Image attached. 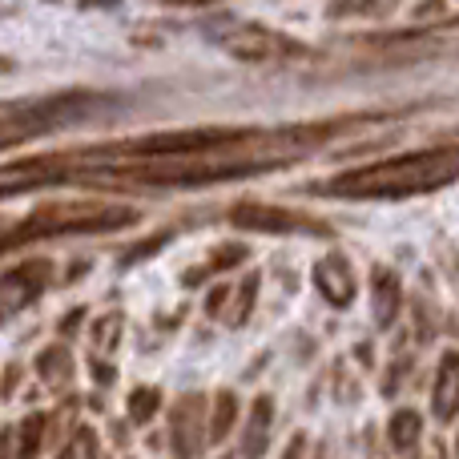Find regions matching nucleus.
I'll return each mask as SVG.
<instances>
[{"instance_id": "nucleus-6", "label": "nucleus", "mask_w": 459, "mask_h": 459, "mask_svg": "<svg viewBox=\"0 0 459 459\" xmlns=\"http://www.w3.org/2000/svg\"><path fill=\"white\" fill-rule=\"evenodd\" d=\"M315 286L331 307H351L355 302V270L339 250H331L326 258L315 262Z\"/></svg>"}, {"instance_id": "nucleus-13", "label": "nucleus", "mask_w": 459, "mask_h": 459, "mask_svg": "<svg viewBox=\"0 0 459 459\" xmlns=\"http://www.w3.org/2000/svg\"><path fill=\"white\" fill-rule=\"evenodd\" d=\"M37 371H40V379H45V383H61V379H69V375H73V359H69V351H65L61 342H56V347H48V351H40Z\"/></svg>"}, {"instance_id": "nucleus-17", "label": "nucleus", "mask_w": 459, "mask_h": 459, "mask_svg": "<svg viewBox=\"0 0 459 459\" xmlns=\"http://www.w3.org/2000/svg\"><path fill=\"white\" fill-rule=\"evenodd\" d=\"M56 459H97V436L93 431H73V439Z\"/></svg>"}, {"instance_id": "nucleus-5", "label": "nucleus", "mask_w": 459, "mask_h": 459, "mask_svg": "<svg viewBox=\"0 0 459 459\" xmlns=\"http://www.w3.org/2000/svg\"><path fill=\"white\" fill-rule=\"evenodd\" d=\"M230 222L242 226V230H258V234H326L323 222H315L310 214H294V210H282V206H238L230 214Z\"/></svg>"}, {"instance_id": "nucleus-12", "label": "nucleus", "mask_w": 459, "mask_h": 459, "mask_svg": "<svg viewBox=\"0 0 459 459\" xmlns=\"http://www.w3.org/2000/svg\"><path fill=\"white\" fill-rule=\"evenodd\" d=\"M420 431H423V420L415 411H395L391 415L387 436H391V447H395V452H411V447L420 444Z\"/></svg>"}, {"instance_id": "nucleus-11", "label": "nucleus", "mask_w": 459, "mask_h": 459, "mask_svg": "<svg viewBox=\"0 0 459 459\" xmlns=\"http://www.w3.org/2000/svg\"><path fill=\"white\" fill-rule=\"evenodd\" d=\"M234 420H238V399H234V391H218L214 415H210V423H206V439H210V444H222V439L230 436V428H234Z\"/></svg>"}, {"instance_id": "nucleus-16", "label": "nucleus", "mask_w": 459, "mask_h": 459, "mask_svg": "<svg viewBox=\"0 0 459 459\" xmlns=\"http://www.w3.org/2000/svg\"><path fill=\"white\" fill-rule=\"evenodd\" d=\"M117 339H121V315H105L93 323V342L97 351H117Z\"/></svg>"}, {"instance_id": "nucleus-15", "label": "nucleus", "mask_w": 459, "mask_h": 459, "mask_svg": "<svg viewBox=\"0 0 459 459\" xmlns=\"http://www.w3.org/2000/svg\"><path fill=\"white\" fill-rule=\"evenodd\" d=\"M158 407H161V391L158 387H137L134 395H129V420L150 423L153 415H158Z\"/></svg>"}, {"instance_id": "nucleus-20", "label": "nucleus", "mask_w": 459, "mask_h": 459, "mask_svg": "<svg viewBox=\"0 0 459 459\" xmlns=\"http://www.w3.org/2000/svg\"><path fill=\"white\" fill-rule=\"evenodd\" d=\"M254 290H258V282H246L242 290H238V307H234V315H230V326H238V323H246V315H250V307H254Z\"/></svg>"}, {"instance_id": "nucleus-19", "label": "nucleus", "mask_w": 459, "mask_h": 459, "mask_svg": "<svg viewBox=\"0 0 459 459\" xmlns=\"http://www.w3.org/2000/svg\"><path fill=\"white\" fill-rule=\"evenodd\" d=\"M387 13V8H395V0H359V4H331V16H347V13Z\"/></svg>"}, {"instance_id": "nucleus-23", "label": "nucleus", "mask_w": 459, "mask_h": 459, "mask_svg": "<svg viewBox=\"0 0 459 459\" xmlns=\"http://www.w3.org/2000/svg\"><path fill=\"white\" fill-rule=\"evenodd\" d=\"M455 452H459V439H455Z\"/></svg>"}, {"instance_id": "nucleus-7", "label": "nucleus", "mask_w": 459, "mask_h": 459, "mask_svg": "<svg viewBox=\"0 0 459 459\" xmlns=\"http://www.w3.org/2000/svg\"><path fill=\"white\" fill-rule=\"evenodd\" d=\"M206 444L202 431V395H186L174 411V452L182 459H194Z\"/></svg>"}, {"instance_id": "nucleus-2", "label": "nucleus", "mask_w": 459, "mask_h": 459, "mask_svg": "<svg viewBox=\"0 0 459 459\" xmlns=\"http://www.w3.org/2000/svg\"><path fill=\"white\" fill-rule=\"evenodd\" d=\"M134 210L126 206H48L29 214V222H21L16 230H8L0 238V250H13L21 242H32V238H53V234H101V230H117L134 222Z\"/></svg>"}, {"instance_id": "nucleus-4", "label": "nucleus", "mask_w": 459, "mask_h": 459, "mask_svg": "<svg viewBox=\"0 0 459 459\" xmlns=\"http://www.w3.org/2000/svg\"><path fill=\"white\" fill-rule=\"evenodd\" d=\"M48 278H53V262L48 258H29V262H21V266H13L8 274H0V326L13 315H21L48 286Z\"/></svg>"}, {"instance_id": "nucleus-22", "label": "nucleus", "mask_w": 459, "mask_h": 459, "mask_svg": "<svg viewBox=\"0 0 459 459\" xmlns=\"http://www.w3.org/2000/svg\"><path fill=\"white\" fill-rule=\"evenodd\" d=\"M302 452H307V436H294V439H290V452H286V459H302Z\"/></svg>"}, {"instance_id": "nucleus-9", "label": "nucleus", "mask_w": 459, "mask_h": 459, "mask_svg": "<svg viewBox=\"0 0 459 459\" xmlns=\"http://www.w3.org/2000/svg\"><path fill=\"white\" fill-rule=\"evenodd\" d=\"M431 411L439 423H452L459 415V355L447 351L436 375V391H431Z\"/></svg>"}, {"instance_id": "nucleus-14", "label": "nucleus", "mask_w": 459, "mask_h": 459, "mask_svg": "<svg viewBox=\"0 0 459 459\" xmlns=\"http://www.w3.org/2000/svg\"><path fill=\"white\" fill-rule=\"evenodd\" d=\"M45 428H48L45 415H29V420L21 423V439H16V459H37L40 444H45Z\"/></svg>"}, {"instance_id": "nucleus-3", "label": "nucleus", "mask_w": 459, "mask_h": 459, "mask_svg": "<svg viewBox=\"0 0 459 459\" xmlns=\"http://www.w3.org/2000/svg\"><path fill=\"white\" fill-rule=\"evenodd\" d=\"M214 40L230 56H238V61H278V56L307 53V45H299V40L282 37V32H270V29H262V24H246V21H234V24H226V29H218Z\"/></svg>"}, {"instance_id": "nucleus-10", "label": "nucleus", "mask_w": 459, "mask_h": 459, "mask_svg": "<svg viewBox=\"0 0 459 459\" xmlns=\"http://www.w3.org/2000/svg\"><path fill=\"white\" fill-rule=\"evenodd\" d=\"M270 420H274V403H270V395H262L258 403H254L250 420H246V436H242V455L246 459H262V455H266Z\"/></svg>"}, {"instance_id": "nucleus-18", "label": "nucleus", "mask_w": 459, "mask_h": 459, "mask_svg": "<svg viewBox=\"0 0 459 459\" xmlns=\"http://www.w3.org/2000/svg\"><path fill=\"white\" fill-rule=\"evenodd\" d=\"M242 258H246V246H234V242H230V246H222V250L210 254V258H206V270H210V274H218V270L238 266Z\"/></svg>"}, {"instance_id": "nucleus-8", "label": "nucleus", "mask_w": 459, "mask_h": 459, "mask_svg": "<svg viewBox=\"0 0 459 459\" xmlns=\"http://www.w3.org/2000/svg\"><path fill=\"white\" fill-rule=\"evenodd\" d=\"M399 302H403V286L399 278L391 274L387 266H375L371 270V315H375V326L387 331L399 315Z\"/></svg>"}, {"instance_id": "nucleus-21", "label": "nucleus", "mask_w": 459, "mask_h": 459, "mask_svg": "<svg viewBox=\"0 0 459 459\" xmlns=\"http://www.w3.org/2000/svg\"><path fill=\"white\" fill-rule=\"evenodd\" d=\"M166 238H169V234H158V238H150V242H142V246H137V250H134V254H126V258H121V262H126V266H129V262L145 258V254H153V250H158V246H161V242H166Z\"/></svg>"}, {"instance_id": "nucleus-1", "label": "nucleus", "mask_w": 459, "mask_h": 459, "mask_svg": "<svg viewBox=\"0 0 459 459\" xmlns=\"http://www.w3.org/2000/svg\"><path fill=\"white\" fill-rule=\"evenodd\" d=\"M452 182H459V145L403 153V158L351 169V174L315 186V194H331V198H415V194H431Z\"/></svg>"}]
</instances>
